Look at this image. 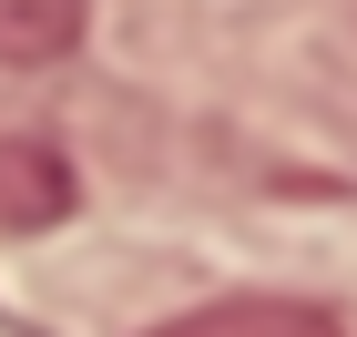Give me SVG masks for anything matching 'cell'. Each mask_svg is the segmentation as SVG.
<instances>
[{
  "label": "cell",
  "mask_w": 357,
  "mask_h": 337,
  "mask_svg": "<svg viewBox=\"0 0 357 337\" xmlns=\"http://www.w3.org/2000/svg\"><path fill=\"white\" fill-rule=\"evenodd\" d=\"M92 0H0V61L10 72H52V61L82 52Z\"/></svg>",
  "instance_id": "cell-3"
},
{
  "label": "cell",
  "mask_w": 357,
  "mask_h": 337,
  "mask_svg": "<svg viewBox=\"0 0 357 337\" xmlns=\"http://www.w3.org/2000/svg\"><path fill=\"white\" fill-rule=\"evenodd\" d=\"M72 215V164L31 133H0V225H61Z\"/></svg>",
  "instance_id": "cell-2"
},
{
  "label": "cell",
  "mask_w": 357,
  "mask_h": 337,
  "mask_svg": "<svg viewBox=\"0 0 357 337\" xmlns=\"http://www.w3.org/2000/svg\"><path fill=\"white\" fill-rule=\"evenodd\" d=\"M143 337H347V327L327 307H306V297H215V307H184Z\"/></svg>",
  "instance_id": "cell-1"
}]
</instances>
